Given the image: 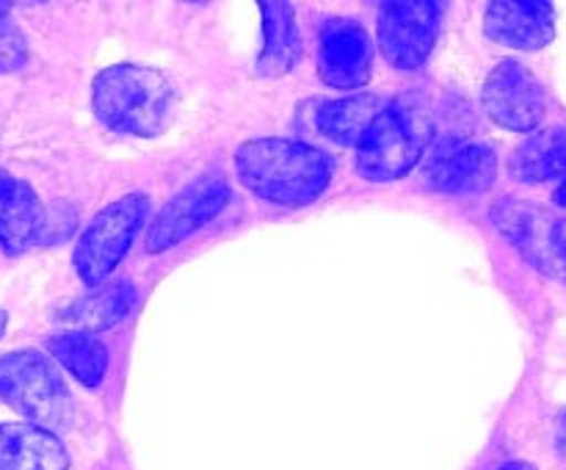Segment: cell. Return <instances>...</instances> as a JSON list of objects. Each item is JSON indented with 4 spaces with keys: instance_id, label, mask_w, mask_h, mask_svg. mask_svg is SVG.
I'll return each instance as SVG.
<instances>
[{
    "instance_id": "6",
    "label": "cell",
    "mask_w": 566,
    "mask_h": 470,
    "mask_svg": "<svg viewBox=\"0 0 566 470\" xmlns=\"http://www.w3.org/2000/svg\"><path fill=\"white\" fill-rule=\"evenodd\" d=\"M442 6L431 0L385 3L379 14V48L398 70H420L440 33Z\"/></svg>"
},
{
    "instance_id": "1",
    "label": "cell",
    "mask_w": 566,
    "mask_h": 470,
    "mask_svg": "<svg viewBox=\"0 0 566 470\" xmlns=\"http://www.w3.org/2000/svg\"><path fill=\"white\" fill-rule=\"evenodd\" d=\"M238 180L274 205H307L329 188L335 158L291 138H254L235 153Z\"/></svg>"
},
{
    "instance_id": "24",
    "label": "cell",
    "mask_w": 566,
    "mask_h": 470,
    "mask_svg": "<svg viewBox=\"0 0 566 470\" xmlns=\"http://www.w3.org/2000/svg\"><path fill=\"white\" fill-rule=\"evenodd\" d=\"M6 326H9V315H6V310H0V337L6 335Z\"/></svg>"
},
{
    "instance_id": "20",
    "label": "cell",
    "mask_w": 566,
    "mask_h": 470,
    "mask_svg": "<svg viewBox=\"0 0 566 470\" xmlns=\"http://www.w3.org/2000/svg\"><path fill=\"white\" fill-rule=\"evenodd\" d=\"M551 243H553V249H556V252L566 260V219L564 221H556V224H553Z\"/></svg>"
},
{
    "instance_id": "21",
    "label": "cell",
    "mask_w": 566,
    "mask_h": 470,
    "mask_svg": "<svg viewBox=\"0 0 566 470\" xmlns=\"http://www.w3.org/2000/svg\"><path fill=\"white\" fill-rule=\"evenodd\" d=\"M556 440H558V446L564 448L566 451V412L562 415V418H558V429H556Z\"/></svg>"
},
{
    "instance_id": "3",
    "label": "cell",
    "mask_w": 566,
    "mask_h": 470,
    "mask_svg": "<svg viewBox=\"0 0 566 470\" xmlns=\"http://www.w3.org/2000/svg\"><path fill=\"white\" fill-rule=\"evenodd\" d=\"M0 398L39 429L61 431L72 424L70 387L36 348H17L0 357Z\"/></svg>"
},
{
    "instance_id": "12",
    "label": "cell",
    "mask_w": 566,
    "mask_h": 470,
    "mask_svg": "<svg viewBox=\"0 0 566 470\" xmlns=\"http://www.w3.org/2000/svg\"><path fill=\"white\" fill-rule=\"evenodd\" d=\"M48 213L31 186L0 169V249L11 258L42 243Z\"/></svg>"
},
{
    "instance_id": "23",
    "label": "cell",
    "mask_w": 566,
    "mask_h": 470,
    "mask_svg": "<svg viewBox=\"0 0 566 470\" xmlns=\"http://www.w3.org/2000/svg\"><path fill=\"white\" fill-rule=\"evenodd\" d=\"M501 470H536L534 464H525V462H509L506 468H501Z\"/></svg>"
},
{
    "instance_id": "18",
    "label": "cell",
    "mask_w": 566,
    "mask_h": 470,
    "mask_svg": "<svg viewBox=\"0 0 566 470\" xmlns=\"http://www.w3.org/2000/svg\"><path fill=\"white\" fill-rule=\"evenodd\" d=\"M48 352L86 387H99L108 374V348L88 332H59L48 341Z\"/></svg>"
},
{
    "instance_id": "22",
    "label": "cell",
    "mask_w": 566,
    "mask_h": 470,
    "mask_svg": "<svg viewBox=\"0 0 566 470\" xmlns=\"http://www.w3.org/2000/svg\"><path fill=\"white\" fill-rule=\"evenodd\" d=\"M553 199H556V202L562 205V208H566V180L562 182V186H558V191L553 194Z\"/></svg>"
},
{
    "instance_id": "19",
    "label": "cell",
    "mask_w": 566,
    "mask_h": 470,
    "mask_svg": "<svg viewBox=\"0 0 566 470\" xmlns=\"http://www.w3.org/2000/svg\"><path fill=\"white\" fill-rule=\"evenodd\" d=\"M22 61H25V42L9 22V17H3L0 20V72L17 70Z\"/></svg>"
},
{
    "instance_id": "17",
    "label": "cell",
    "mask_w": 566,
    "mask_h": 470,
    "mask_svg": "<svg viewBox=\"0 0 566 470\" xmlns=\"http://www.w3.org/2000/svg\"><path fill=\"white\" fill-rule=\"evenodd\" d=\"M385 108L387 100L379 94H352V97L329 100L318 108V127L335 144L357 147Z\"/></svg>"
},
{
    "instance_id": "15",
    "label": "cell",
    "mask_w": 566,
    "mask_h": 470,
    "mask_svg": "<svg viewBox=\"0 0 566 470\" xmlns=\"http://www.w3.org/2000/svg\"><path fill=\"white\" fill-rule=\"evenodd\" d=\"M509 171L520 182L566 180V127L534 133L509 158Z\"/></svg>"
},
{
    "instance_id": "8",
    "label": "cell",
    "mask_w": 566,
    "mask_h": 470,
    "mask_svg": "<svg viewBox=\"0 0 566 470\" xmlns=\"http://www.w3.org/2000/svg\"><path fill=\"white\" fill-rule=\"evenodd\" d=\"M227 199H230V186L224 182V177L205 175L193 180L175 199H169L153 219L147 241H144L147 252H166L191 238L224 210Z\"/></svg>"
},
{
    "instance_id": "5",
    "label": "cell",
    "mask_w": 566,
    "mask_h": 470,
    "mask_svg": "<svg viewBox=\"0 0 566 470\" xmlns=\"http://www.w3.org/2000/svg\"><path fill=\"white\" fill-rule=\"evenodd\" d=\"M147 213V194H127V197L111 202L108 208H103L88 221L83 236L77 238L75 254H72V263H75V271L83 280V285H105L111 271L130 252Z\"/></svg>"
},
{
    "instance_id": "10",
    "label": "cell",
    "mask_w": 566,
    "mask_h": 470,
    "mask_svg": "<svg viewBox=\"0 0 566 470\" xmlns=\"http://www.w3.org/2000/svg\"><path fill=\"white\" fill-rule=\"evenodd\" d=\"M497 155L490 144L475 142H448L437 147L426 177L434 191L470 197L481 194L495 182Z\"/></svg>"
},
{
    "instance_id": "4",
    "label": "cell",
    "mask_w": 566,
    "mask_h": 470,
    "mask_svg": "<svg viewBox=\"0 0 566 470\" xmlns=\"http://www.w3.org/2000/svg\"><path fill=\"white\" fill-rule=\"evenodd\" d=\"M429 138L423 116L407 103H387L357 144V171L365 180L392 182L418 166Z\"/></svg>"
},
{
    "instance_id": "7",
    "label": "cell",
    "mask_w": 566,
    "mask_h": 470,
    "mask_svg": "<svg viewBox=\"0 0 566 470\" xmlns=\"http://www.w3.org/2000/svg\"><path fill=\"white\" fill-rule=\"evenodd\" d=\"M481 103L495 125L514 133H531L545 119L547 92L528 66L506 59L486 77Z\"/></svg>"
},
{
    "instance_id": "13",
    "label": "cell",
    "mask_w": 566,
    "mask_h": 470,
    "mask_svg": "<svg viewBox=\"0 0 566 470\" xmlns=\"http://www.w3.org/2000/svg\"><path fill=\"white\" fill-rule=\"evenodd\" d=\"M0 470H70V453L53 431L0 424Z\"/></svg>"
},
{
    "instance_id": "11",
    "label": "cell",
    "mask_w": 566,
    "mask_h": 470,
    "mask_svg": "<svg viewBox=\"0 0 566 470\" xmlns=\"http://www.w3.org/2000/svg\"><path fill=\"white\" fill-rule=\"evenodd\" d=\"M484 31L514 50H539L556 36V14L545 0H497L486 6Z\"/></svg>"
},
{
    "instance_id": "9",
    "label": "cell",
    "mask_w": 566,
    "mask_h": 470,
    "mask_svg": "<svg viewBox=\"0 0 566 470\" xmlns=\"http://www.w3.org/2000/svg\"><path fill=\"white\" fill-rule=\"evenodd\" d=\"M374 44L359 22L332 17L321 25L318 75L332 88H359L370 81Z\"/></svg>"
},
{
    "instance_id": "16",
    "label": "cell",
    "mask_w": 566,
    "mask_h": 470,
    "mask_svg": "<svg viewBox=\"0 0 566 470\" xmlns=\"http://www.w3.org/2000/svg\"><path fill=\"white\" fill-rule=\"evenodd\" d=\"M260 11H263L265 44L258 59V72L263 77H280L293 70L302 53L296 17H293L291 3H276V0L260 3Z\"/></svg>"
},
{
    "instance_id": "14",
    "label": "cell",
    "mask_w": 566,
    "mask_h": 470,
    "mask_svg": "<svg viewBox=\"0 0 566 470\" xmlns=\"http://www.w3.org/2000/svg\"><path fill=\"white\" fill-rule=\"evenodd\" d=\"M136 299L138 293L133 282L116 280L108 282V285L94 288V293L72 302L70 307L61 310L59 315L61 321L72 324V330L88 332V335H92V332H103L119 324V321L133 310Z\"/></svg>"
},
{
    "instance_id": "2",
    "label": "cell",
    "mask_w": 566,
    "mask_h": 470,
    "mask_svg": "<svg viewBox=\"0 0 566 470\" xmlns=\"http://www.w3.org/2000/svg\"><path fill=\"white\" fill-rule=\"evenodd\" d=\"M92 108L108 130L153 138L175 108L169 77L142 64H114L92 83Z\"/></svg>"
}]
</instances>
